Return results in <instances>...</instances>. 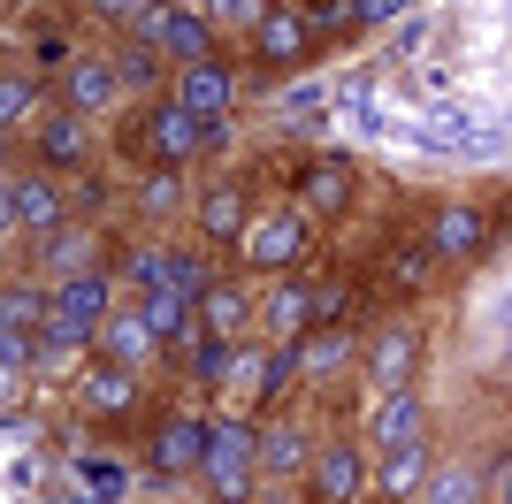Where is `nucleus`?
Listing matches in <instances>:
<instances>
[{"instance_id": "f8f14e48", "label": "nucleus", "mask_w": 512, "mask_h": 504, "mask_svg": "<svg viewBox=\"0 0 512 504\" xmlns=\"http://www.w3.org/2000/svg\"><path fill=\"white\" fill-rule=\"evenodd\" d=\"M153 39L169 46V54H184V62H207V8H169Z\"/></svg>"}, {"instance_id": "a878e982", "label": "nucleus", "mask_w": 512, "mask_h": 504, "mask_svg": "<svg viewBox=\"0 0 512 504\" xmlns=\"http://www.w3.org/2000/svg\"><path fill=\"white\" fill-rule=\"evenodd\" d=\"M314 314H321L314 291H276V298H268V321H276V329H306Z\"/></svg>"}, {"instance_id": "f257e3e1", "label": "nucleus", "mask_w": 512, "mask_h": 504, "mask_svg": "<svg viewBox=\"0 0 512 504\" xmlns=\"http://www.w3.org/2000/svg\"><path fill=\"white\" fill-rule=\"evenodd\" d=\"M107 329V283L100 275H62V291L46 298V336L62 344V352H77L85 336Z\"/></svg>"}, {"instance_id": "e433bc0d", "label": "nucleus", "mask_w": 512, "mask_h": 504, "mask_svg": "<svg viewBox=\"0 0 512 504\" xmlns=\"http://www.w3.org/2000/svg\"><path fill=\"white\" fill-rule=\"evenodd\" d=\"M23 398V367H8V359H0V405H16Z\"/></svg>"}, {"instance_id": "c9c22d12", "label": "nucleus", "mask_w": 512, "mask_h": 504, "mask_svg": "<svg viewBox=\"0 0 512 504\" xmlns=\"http://www.w3.org/2000/svg\"><path fill=\"white\" fill-rule=\"evenodd\" d=\"M352 16H360V23H398V16H406V0H352Z\"/></svg>"}, {"instance_id": "2f4dec72", "label": "nucleus", "mask_w": 512, "mask_h": 504, "mask_svg": "<svg viewBox=\"0 0 512 504\" xmlns=\"http://www.w3.org/2000/svg\"><path fill=\"white\" fill-rule=\"evenodd\" d=\"M130 283H138V291H169V252H130Z\"/></svg>"}, {"instance_id": "39448f33", "label": "nucleus", "mask_w": 512, "mask_h": 504, "mask_svg": "<svg viewBox=\"0 0 512 504\" xmlns=\"http://www.w3.org/2000/svg\"><path fill=\"white\" fill-rule=\"evenodd\" d=\"M176 107H192L199 123H222V107H230V69H222V62H184Z\"/></svg>"}, {"instance_id": "aec40b11", "label": "nucleus", "mask_w": 512, "mask_h": 504, "mask_svg": "<svg viewBox=\"0 0 512 504\" xmlns=\"http://www.w3.org/2000/svg\"><path fill=\"white\" fill-rule=\"evenodd\" d=\"M107 100H115V69H100V62L69 69V107H85V115H92V107H107Z\"/></svg>"}, {"instance_id": "412c9836", "label": "nucleus", "mask_w": 512, "mask_h": 504, "mask_svg": "<svg viewBox=\"0 0 512 504\" xmlns=\"http://www.w3.org/2000/svg\"><path fill=\"white\" fill-rule=\"evenodd\" d=\"M39 321H46V298L39 291H31V283H23V291H16V283H8V291H0V329H39Z\"/></svg>"}, {"instance_id": "1a4fd4ad", "label": "nucleus", "mask_w": 512, "mask_h": 504, "mask_svg": "<svg viewBox=\"0 0 512 504\" xmlns=\"http://www.w3.org/2000/svg\"><path fill=\"white\" fill-rule=\"evenodd\" d=\"M421 428H428L421 398H413V390H390L383 413H375V443H383V451H406V443H421Z\"/></svg>"}, {"instance_id": "4c0bfd02", "label": "nucleus", "mask_w": 512, "mask_h": 504, "mask_svg": "<svg viewBox=\"0 0 512 504\" xmlns=\"http://www.w3.org/2000/svg\"><path fill=\"white\" fill-rule=\"evenodd\" d=\"M207 16H260V0H207Z\"/></svg>"}, {"instance_id": "cd10ccee", "label": "nucleus", "mask_w": 512, "mask_h": 504, "mask_svg": "<svg viewBox=\"0 0 512 504\" xmlns=\"http://www.w3.org/2000/svg\"><path fill=\"white\" fill-rule=\"evenodd\" d=\"M230 367H237V352H230V344H222V336H199L192 375H199V382H230Z\"/></svg>"}, {"instance_id": "a211bd4d", "label": "nucleus", "mask_w": 512, "mask_h": 504, "mask_svg": "<svg viewBox=\"0 0 512 504\" xmlns=\"http://www.w3.org/2000/svg\"><path fill=\"white\" fill-rule=\"evenodd\" d=\"M130 398H138V375H130V367H100V375H85V405H92V413H123Z\"/></svg>"}, {"instance_id": "72a5a7b5", "label": "nucleus", "mask_w": 512, "mask_h": 504, "mask_svg": "<svg viewBox=\"0 0 512 504\" xmlns=\"http://www.w3.org/2000/svg\"><path fill=\"white\" fill-rule=\"evenodd\" d=\"M428 504H474V474H459V466L436 474V482H428Z\"/></svg>"}, {"instance_id": "5701e85b", "label": "nucleus", "mask_w": 512, "mask_h": 504, "mask_svg": "<svg viewBox=\"0 0 512 504\" xmlns=\"http://www.w3.org/2000/svg\"><path fill=\"white\" fill-rule=\"evenodd\" d=\"M169 291H176V298H192V306H199V298L214 291L207 260H192V252H169Z\"/></svg>"}, {"instance_id": "a19ab883", "label": "nucleus", "mask_w": 512, "mask_h": 504, "mask_svg": "<svg viewBox=\"0 0 512 504\" xmlns=\"http://www.w3.org/2000/svg\"><path fill=\"white\" fill-rule=\"evenodd\" d=\"M505 329H512V291H505Z\"/></svg>"}, {"instance_id": "dca6fc26", "label": "nucleus", "mask_w": 512, "mask_h": 504, "mask_svg": "<svg viewBox=\"0 0 512 504\" xmlns=\"http://www.w3.org/2000/svg\"><path fill=\"white\" fill-rule=\"evenodd\" d=\"M69 482L92 489V504H115L130 489V466L123 459H77V466H69Z\"/></svg>"}, {"instance_id": "ea45409f", "label": "nucleus", "mask_w": 512, "mask_h": 504, "mask_svg": "<svg viewBox=\"0 0 512 504\" xmlns=\"http://www.w3.org/2000/svg\"><path fill=\"white\" fill-rule=\"evenodd\" d=\"M497 504H512V459H505V474H497Z\"/></svg>"}, {"instance_id": "b1692460", "label": "nucleus", "mask_w": 512, "mask_h": 504, "mask_svg": "<svg viewBox=\"0 0 512 504\" xmlns=\"http://www.w3.org/2000/svg\"><path fill=\"white\" fill-rule=\"evenodd\" d=\"M146 321L161 336H184L192 329V298H176V291H146Z\"/></svg>"}, {"instance_id": "423d86ee", "label": "nucleus", "mask_w": 512, "mask_h": 504, "mask_svg": "<svg viewBox=\"0 0 512 504\" xmlns=\"http://www.w3.org/2000/svg\"><path fill=\"white\" fill-rule=\"evenodd\" d=\"M428 245H436V260H474V252L490 245V222H482L474 207H444L436 230H428Z\"/></svg>"}, {"instance_id": "4be33fe9", "label": "nucleus", "mask_w": 512, "mask_h": 504, "mask_svg": "<svg viewBox=\"0 0 512 504\" xmlns=\"http://www.w3.org/2000/svg\"><path fill=\"white\" fill-rule=\"evenodd\" d=\"M260 466H268V474L306 466V436H299V428H268V436H260Z\"/></svg>"}, {"instance_id": "f3484780", "label": "nucleus", "mask_w": 512, "mask_h": 504, "mask_svg": "<svg viewBox=\"0 0 512 504\" xmlns=\"http://www.w3.org/2000/svg\"><path fill=\"white\" fill-rule=\"evenodd\" d=\"M260 54H268V62H299V54H306V23L291 16V8H268V23H260Z\"/></svg>"}, {"instance_id": "c756f323", "label": "nucleus", "mask_w": 512, "mask_h": 504, "mask_svg": "<svg viewBox=\"0 0 512 504\" xmlns=\"http://www.w3.org/2000/svg\"><path fill=\"white\" fill-rule=\"evenodd\" d=\"M92 8H100V16H123V23H138V31H161V16H169V8H161V0H92Z\"/></svg>"}, {"instance_id": "9d476101", "label": "nucleus", "mask_w": 512, "mask_h": 504, "mask_svg": "<svg viewBox=\"0 0 512 504\" xmlns=\"http://www.w3.org/2000/svg\"><path fill=\"white\" fill-rule=\"evenodd\" d=\"M207 436H214V428H199V420H169V428H161V443H153V466H161V474L199 466V459H207Z\"/></svg>"}, {"instance_id": "6ab92c4d", "label": "nucleus", "mask_w": 512, "mask_h": 504, "mask_svg": "<svg viewBox=\"0 0 512 504\" xmlns=\"http://www.w3.org/2000/svg\"><path fill=\"white\" fill-rule=\"evenodd\" d=\"M413 489H428L421 443H406V451H383V497H413Z\"/></svg>"}, {"instance_id": "4468645a", "label": "nucleus", "mask_w": 512, "mask_h": 504, "mask_svg": "<svg viewBox=\"0 0 512 504\" xmlns=\"http://www.w3.org/2000/svg\"><path fill=\"white\" fill-rule=\"evenodd\" d=\"M85 146H92V138H85V115H54V123L39 130V153L54 168H85Z\"/></svg>"}, {"instance_id": "58836bf2", "label": "nucleus", "mask_w": 512, "mask_h": 504, "mask_svg": "<svg viewBox=\"0 0 512 504\" xmlns=\"http://www.w3.org/2000/svg\"><path fill=\"white\" fill-rule=\"evenodd\" d=\"M8 222H16V184L0 176V230H8Z\"/></svg>"}, {"instance_id": "7c9ffc66", "label": "nucleus", "mask_w": 512, "mask_h": 504, "mask_svg": "<svg viewBox=\"0 0 512 504\" xmlns=\"http://www.w3.org/2000/svg\"><path fill=\"white\" fill-rule=\"evenodd\" d=\"M31 107H39V84H31V77H0V130L23 123Z\"/></svg>"}, {"instance_id": "0eeeda50", "label": "nucleus", "mask_w": 512, "mask_h": 504, "mask_svg": "<svg viewBox=\"0 0 512 504\" xmlns=\"http://www.w3.org/2000/svg\"><path fill=\"white\" fill-rule=\"evenodd\" d=\"M314 489L329 504H352L367 489V466H360V451L352 443H329V451H314Z\"/></svg>"}, {"instance_id": "473e14b6", "label": "nucleus", "mask_w": 512, "mask_h": 504, "mask_svg": "<svg viewBox=\"0 0 512 504\" xmlns=\"http://www.w3.org/2000/svg\"><path fill=\"white\" fill-rule=\"evenodd\" d=\"M337 359H344V336H306V344H299V367H306V375H329Z\"/></svg>"}, {"instance_id": "c85d7f7f", "label": "nucleus", "mask_w": 512, "mask_h": 504, "mask_svg": "<svg viewBox=\"0 0 512 504\" xmlns=\"http://www.w3.org/2000/svg\"><path fill=\"white\" fill-rule=\"evenodd\" d=\"M46 260L62 275H92L85 260H92V237H77V230H54V245H46Z\"/></svg>"}, {"instance_id": "6e6552de", "label": "nucleus", "mask_w": 512, "mask_h": 504, "mask_svg": "<svg viewBox=\"0 0 512 504\" xmlns=\"http://www.w3.org/2000/svg\"><path fill=\"white\" fill-rule=\"evenodd\" d=\"M100 336L115 344V367H130V375H138V367L161 352V329L146 321V306H138V314H107V329H100Z\"/></svg>"}, {"instance_id": "bb28decb", "label": "nucleus", "mask_w": 512, "mask_h": 504, "mask_svg": "<svg viewBox=\"0 0 512 504\" xmlns=\"http://www.w3.org/2000/svg\"><path fill=\"white\" fill-rule=\"evenodd\" d=\"M207 230L214 237H245V199H237V191H207Z\"/></svg>"}, {"instance_id": "7ed1b4c3", "label": "nucleus", "mask_w": 512, "mask_h": 504, "mask_svg": "<svg viewBox=\"0 0 512 504\" xmlns=\"http://www.w3.org/2000/svg\"><path fill=\"white\" fill-rule=\"evenodd\" d=\"M237 252H245L253 268H291V260L306 252V222L299 214H260V222H245Z\"/></svg>"}, {"instance_id": "9b49d317", "label": "nucleus", "mask_w": 512, "mask_h": 504, "mask_svg": "<svg viewBox=\"0 0 512 504\" xmlns=\"http://www.w3.org/2000/svg\"><path fill=\"white\" fill-rule=\"evenodd\" d=\"M344 191H352V168H344V161H314V168L299 176V207H306V214H337Z\"/></svg>"}, {"instance_id": "20e7f679", "label": "nucleus", "mask_w": 512, "mask_h": 504, "mask_svg": "<svg viewBox=\"0 0 512 504\" xmlns=\"http://www.w3.org/2000/svg\"><path fill=\"white\" fill-rule=\"evenodd\" d=\"M146 138H153V153H169V161H184V153H199V146H214V123H199L192 107H153V123H146Z\"/></svg>"}, {"instance_id": "f03ea898", "label": "nucleus", "mask_w": 512, "mask_h": 504, "mask_svg": "<svg viewBox=\"0 0 512 504\" xmlns=\"http://www.w3.org/2000/svg\"><path fill=\"white\" fill-rule=\"evenodd\" d=\"M199 466H207L214 497H245V489H253V466H260V436H253V428H214Z\"/></svg>"}, {"instance_id": "f704fd0d", "label": "nucleus", "mask_w": 512, "mask_h": 504, "mask_svg": "<svg viewBox=\"0 0 512 504\" xmlns=\"http://www.w3.org/2000/svg\"><path fill=\"white\" fill-rule=\"evenodd\" d=\"M153 77V46H130L123 62H115V84H146Z\"/></svg>"}, {"instance_id": "ddd939ff", "label": "nucleus", "mask_w": 512, "mask_h": 504, "mask_svg": "<svg viewBox=\"0 0 512 504\" xmlns=\"http://www.w3.org/2000/svg\"><path fill=\"white\" fill-rule=\"evenodd\" d=\"M16 222L23 230H62V191L46 184V176H23L16 184Z\"/></svg>"}, {"instance_id": "393cba45", "label": "nucleus", "mask_w": 512, "mask_h": 504, "mask_svg": "<svg viewBox=\"0 0 512 504\" xmlns=\"http://www.w3.org/2000/svg\"><path fill=\"white\" fill-rule=\"evenodd\" d=\"M199 314L214 321V336H237V329H245V298H237V291H222V283H214V291L199 298Z\"/></svg>"}, {"instance_id": "2eb2a0df", "label": "nucleus", "mask_w": 512, "mask_h": 504, "mask_svg": "<svg viewBox=\"0 0 512 504\" xmlns=\"http://www.w3.org/2000/svg\"><path fill=\"white\" fill-rule=\"evenodd\" d=\"M367 367H375V382H383V398H390V390H406V382H413V336L390 329L383 344L367 352Z\"/></svg>"}]
</instances>
